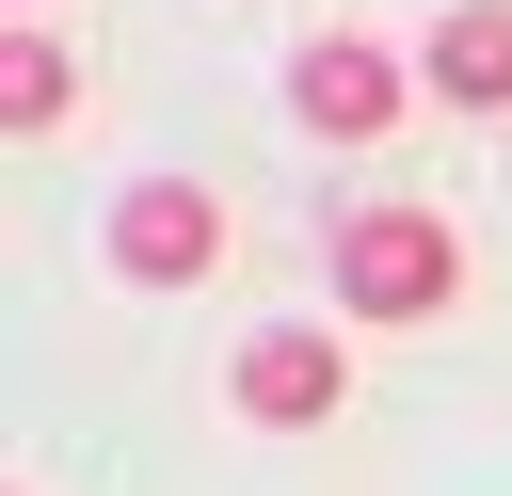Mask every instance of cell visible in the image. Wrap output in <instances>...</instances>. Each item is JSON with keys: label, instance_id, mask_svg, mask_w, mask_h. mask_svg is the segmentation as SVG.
<instances>
[{"label": "cell", "instance_id": "obj_6", "mask_svg": "<svg viewBox=\"0 0 512 496\" xmlns=\"http://www.w3.org/2000/svg\"><path fill=\"white\" fill-rule=\"evenodd\" d=\"M64 80H80V64H64L48 32H16V48H0V112H16V128H48V112H64Z\"/></svg>", "mask_w": 512, "mask_h": 496}, {"label": "cell", "instance_id": "obj_1", "mask_svg": "<svg viewBox=\"0 0 512 496\" xmlns=\"http://www.w3.org/2000/svg\"><path fill=\"white\" fill-rule=\"evenodd\" d=\"M336 288H352V320H432V304L464 288L448 208H352V224H336Z\"/></svg>", "mask_w": 512, "mask_h": 496}, {"label": "cell", "instance_id": "obj_4", "mask_svg": "<svg viewBox=\"0 0 512 496\" xmlns=\"http://www.w3.org/2000/svg\"><path fill=\"white\" fill-rule=\"evenodd\" d=\"M336 384H352V336H320V320H272V336L240 352V416H256V432L336 416Z\"/></svg>", "mask_w": 512, "mask_h": 496}, {"label": "cell", "instance_id": "obj_3", "mask_svg": "<svg viewBox=\"0 0 512 496\" xmlns=\"http://www.w3.org/2000/svg\"><path fill=\"white\" fill-rule=\"evenodd\" d=\"M112 272H128V288H192V272H224V192L144 176V192L112 208Z\"/></svg>", "mask_w": 512, "mask_h": 496}, {"label": "cell", "instance_id": "obj_2", "mask_svg": "<svg viewBox=\"0 0 512 496\" xmlns=\"http://www.w3.org/2000/svg\"><path fill=\"white\" fill-rule=\"evenodd\" d=\"M400 96H416V80H400L384 32H304V48H288V112H304L320 144H384Z\"/></svg>", "mask_w": 512, "mask_h": 496}, {"label": "cell", "instance_id": "obj_5", "mask_svg": "<svg viewBox=\"0 0 512 496\" xmlns=\"http://www.w3.org/2000/svg\"><path fill=\"white\" fill-rule=\"evenodd\" d=\"M432 96H448V112H512V16H496V0H464V16L432 32Z\"/></svg>", "mask_w": 512, "mask_h": 496}]
</instances>
